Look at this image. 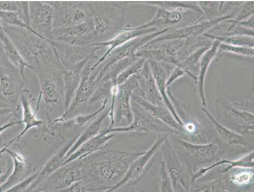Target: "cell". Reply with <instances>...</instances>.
<instances>
[{
  "instance_id": "cell-16",
  "label": "cell",
  "mask_w": 254,
  "mask_h": 192,
  "mask_svg": "<svg viewBox=\"0 0 254 192\" xmlns=\"http://www.w3.org/2000/svg\"><path fill=\"white\" fill-rule=\"evenodd\" d=\"M169 31V28H165L159 29L156 32L150 33L144 36L138 37V38L132 40L128 42L122 47L117 48L113 50L112 52L107 57L104 61L102 62L97 66L98 70L99 71V76H98V82L101 78L104 76L105 73L110 68L111 66L114 65L120 60L125 59L126 58L131 57L135 55L136 51L139 50L140 48L144 47L149 42L152 41L153 39L157 38V37L161 36Z\"/></svg>"
},
{
  "instance_id": "cell-46",
  "label": "cell",
  "mask_w": 254,
  "mask_h": 192,
  "mask_svg": "<svg viewBox=\"0 0 254 192\" xmlns=\"http://www.w3.org/2000/svg\"><path fill=\"white\" fill-rule=\"evenodd\" d=\"M197 3L200 7L201 11L203 12V14L208 17L210 15L215 14L216 12L218 13L221 11L224 2L199 1Z\"/></svg>"
},
{
  "instance_id": "cell-48",
  "label": "cell",
  "mask_w": 254,
  "mask_h": 192,
  "mask_svg": "<svg viewBox=\"0 0 254 192\" xmlns=\"http://www.w3.org/2000/svg\"><path fill=\"white\" fill-rule=\"evenodd\" d=\"M186 75L184 71L182 69L178 67V66H175L171 71V74H170L169 77H168L167 80V89H169L170 86L173 83L175 82L178 79L181 78L183 76Z\"/></svg>"
},
{
  "instance_id": "cell-43",
  "label": "cell",
  "mask_w": 254,
  "mask_h": 192,
  "mask_svg": "<svg viewBox=\"0 0 254 192\" xmlns=\"http://www.w3.org/2000/svg\"><path fill=\"white\" fill-rule=\"evenodd\" d=\"M241 170L231 175V181L236 185L242 186L249 184L253 179L254 168H240Z\"/></svg>"
},
{
  "instance_id": "cell-9",
  "label": "cell",
  "mask_w": 254,
  "mask_h": 192,
  "mask_svg": "<svg viewBox=\"0 0 254 192\" xmlns=\"http://www.w3.org/2000/svg\"><path fill=\"white\" fill-rule=\"evenodd\" d=\"M92 64H87L83 70L82 79L78 89L70 106L67 108L64 115L55 120V122L70 120L81 114L87 105L95 91L97 85L99 72L97 68L92 69ZM54 122V121H53Z\"/></svg>"
},
{
  "instance_id": "cell-33",
  "label": "cell",
  "mask_w": 254,
  "mask_h": 192,
  "mask_svg": "<svg viewBox=\"0 0 254 192\" xmlns=\"http://www.w3.org/2000/svg\"><path fill=\"white\" fill-rule=\"evenodd\" d=\"M213 41V43H212L211 47L205 52L201 58L200 65H199L198 81H197L201 105H202V107L205 108H206L207 106V101L205 94V77H206L207 71H208L211 62H213L214 58L217 57L218 54V48H219L220 45L219 41Z\"/></svg>"
},
{
  "instance_id": "cell-45",
  "label": "cell",
  "mask_w": 254,
  "mask_h": 192,
  "mask_svg": "<svg viewBox=\"0 0 254 192\" xmlns=\"http://www.w3.org/2000/svg\"><path fill=\"white\" fill-rule=\"evenodd\" d=\"M159 179L160 181L161 192H174L171 177L163 160L161 162L160 169L159 171Z\"/></svg>"
},
{
  "instance_id": "cell-11",
  "label": "cell",
  "mask_w": 254,
  "mask_h": 192,
  "mask_svg": "<svg viewBox=\"0 0 254 192\" xmlns=\"http://www.w3.org/2000/svg\"><path fill=\"white\" fill-rule=\"evenodd\" d=\"M131 105L133 119L131 124L127 126L113 127L109 129V133H150L159 134L179 135L174 129L161 121L151 116L143 108L133 102Z\"/></svg>"
},
{
  "instance_id": "cell-32",
  "label": "cell",
  "mask_w": 254,
  "mask_h": 192,
  "mask_svg": "<svg viewBox=\"0 0 254 192\" xmlns=\"http://www.w3.org/2000/svg\"><path fill=\"white\" fill-rule=\"evenodd\" d=\"M201 110L213 124L214 129L222 143V145L244 147L249 145V142L243 137L242 135L239 134L231 130L227 127L224 126L210 113L206 108L202 107Z\"/></svg>"
},
{
  "instance_id": "cell-29",
  "label": "cell",
  "mask_w": 254,
  "mask_h": 192,
  "mask_svg": "<svg viewBox=\"0 0 254 192\" xmlns=\"http://www.w3.org/2000/svg\"><path fill=\"white\" fill-rule=\"evenodd\" d=\"M79 135L73 137L72 139L68 140L66 144L63 145L60 149L55 153L54 155L50 158L49 160L43 167L41 168L39 175L32 187L30 189L29 192H33L34 190L41 184L43 181H45L47 177L51 175L52 173L58 170L59 168L63 166V164L66 160V154L68 153L69 150L72 147L73 144L77 141V138Z\"/></svg>"
},
{
  "instance_id": "cell-37",
  "label": "cell",
  "mask_w": 254,
  "mask_h": 192,
  "mask_svg": "<svg viewBox=\"0 0 254 192\" xmlns=\"http://www.w3.org/2000/svg\"><path fill=\"white\" fill-rule=\"evenodd\" d=\"M148 5L155 6L160 9L174 10L182 12H186L187 10H191L193 11L198 12L203 14L200 7H199L197 2L190 1H148L144 2Z\"/></svg>"
},
{
  "instance_id": "cell-34",
  "label": "cell",
  "mask_w": 254,
  "mask_h": 192,
  "mask_svg": "<svg viewBox=\"0 0 254 192\" xmlns=\"http://www.w3.org/2000/svg\"><path fill=\"white\" fill-rule=\"evenodd\" d=\"M182 20V13L179 11L157 8L156 14L152 20L146 24L135 26V28L136 29H159L163 27L174 26L181 22Z\"/></svg>"
},
{
  "instance_id": "cell-20",
  "label": "cell",
  "mask_w": 254,
  "mask_h": 192,
  "mask_svg": "<svg viewBox=\"0 0 254 192\" xmlns=\"http://www.w3.org/2000/svg\"><path fill=\"white\" fill-rule=\"evenodd\" d=\"M254 153L251 151L242 158L238 160H219L215 163L209 165L208 166L203 167L199 169L196 172L193 173L191 176V185L194 186L196 181L204 175L207 172H211V179L217 178L224 174H228L229 172L232 168H254Z\"/></svg>"
},
{
  "instance_id": "cell-25",
  "label": "cell",
  "mask_w": 254,
  "mask_h": 192,
  "mask_svg": "<svg viewBox=\"0 0 254 192\" xmlns=\"http://www.w3.org/2000/svg\"><path fill=\"white\" fill-rule=\"evenodd\" d=\"M148 61L151 70H152L153 76L154 77L155 82H156L157 89H158L159 93L162 97L164 104L173 114L176 121L183 126L182 120H180V117L176 113L173 104L172 103L171 99H170L169 94H168V89H167V87L168 77H169L171 71L175 66L171 65V64L163 63V62L154 61V60H148Z\"/></svg>"
},
{
  "instance_id": "cell-21",
  "label": "cell",
  "mask_w": 254,
  "mask_h": 192,
  "mask_svg": "<svg viewBox=\"0 0 254 192\" xmlns=\"http://www.w3.org/2000/svg\"><path fill=\"white\" fill-rule=\"evenodd\" d=\"M4 152L9 154L13 159L14 168L9 178L5 183L1 185L0 189L1 192H7L37 170L29 161L27 154L24 151L21 150L10 149L9 148L1 151V153Z\"/></svg>"
},
{
  "instance_id": "cell-1",
  "label": "cell",
  "mask_w": 254,
  "mask_h": 192,
  "mask_svg": "<svg viewBox=\"0 0 254 192\" xmlns=\"http://www.w3.org/2000/svg\"><path fill=\"white\" fill-rule=\"evenodd\" d=\"M144 151L100 150L79 159L82 179L73 185V191L108 192L123 179L130 165Z\"/></svg>"
},
{
  "instance_id": "cell-19",
  "label": "cell",
  "mask_w": 254,
  "mask_h": 192,
  "mask_svg": "<svg viewBox=\"0 0 254 192\" xmlns=\"http://www.w3.org/2000/svg\"><path fill=\"white\" fill-rule=\"evenodd\" d=\"M93 29L92 20L77 26L55 28L50 41L77 46L92 45L94 44Z\"/></svg>"
},
{
  "instance_id": "cell-24",
  "label": "cell",
  "mask_w": 254,
  "mask_h": 192,
  "mask_svg": "<svg viewBox=\"0 0 254 192\" xmlns=\"http://www.w3.org/2000/svg\"><path fill=\"white\" fill-rule=\"evenodd\" d=\"M133 77L137 81V89L139 91L138 96L154 105H165L148 60L144 63L141 70Z\"/></svg>"
},
{
  "instance_id": "cell-7",
  "label": "cell",
  "mask_w": 254,
  "mask_h": 192,
  "mask_svg": "<svg viewBox=\"0 0 254 192\" xmlns=\"http://www.w3.org/2000/svg\"><path fill=\"white\" fill-rule=\"evenodd\" d=\"M54 9V28L77 26L92 20L89 2L49 1Z\"/></svg>"
},
{
  "instance_id": "cell-38",
  "label": "cell",
  "mask_w": 254,
  "mask_h": 192,
  "mask_svg": "<svg viewBox=\"0 0 254 192\" xmlns=\"http://www.w3.org/2000/svg\"><path fill=\"white\" fill-rule=\"evenodd\" d=\"M0 18H1V26L24 28L38 35L23 21L18 12L1 11L0 12Z\"/></svg>"
},
{
  "instance_id": "cell-41",
  "label": "cell",
  "mask_w": 254,
  "mask_h": 192,
  "mask_svg": "<svg viewBox=\"0 0 254 192\" xmlns=\"http://www.w3.org/2000/svg\"><path fill=\"white\" fill-rule=\"evenodd\" d=\"M1 175L0 182L1 185L5 183L12 174L14 168V161L9 154L4 152L1 153Z\"/></svg>"
},
{
  "instance_id": "cell-13",
  "label": "cell",
  "mask_w": 254,
  "mask_h": 192,
  "mask_svg": "<svg viewBox=\"0 0 254 192\" xmlns=\"http://www.w3.org/2000/svg\"><path fill=\"white\" fill-rule=\"evenodd\" d=\"M234 17V14H227L211 20H200V22L196 23V24L176 29L173 32L166 33L161 36L157 37V38L149 42L142 48L149 47L150 46L156 45V44L163 43V42L174 41V40L190 41V40L199 39V37L202 36L207 33V31L217 26L220 23L232 19Z\"/></svg>"
},
{
  "instance_id": "cell-42",
  "label": "cell",
  "mask_w": 254,
  "mask_h": 192,
  "mask_svg": "<svg viewBox=\"0 0 254 192\" xmlns=\"http://www.w3.org/2000/svg\"><path fill=\"white\" fill-rule=\"evenodd\" d=\"M220 52H228V53L250 57H253L254 55V48L237 47V46L228 45L222 43H220L218 48V53Z\"/></svg>"
},
{
  "instance_id": "cell-30",
  "label": "cell",
  "mask_w": 254,
  "mask_h": 192,
  "mask_svg": "<svg viewBox=\"0 0 254 192\" xmlns=\"http://www.w3.org/2000/svg\"><path fill=\"white\" fill-rule=\"evenodd\" d=\"M91 59H87L77 64L70 70H64L63 72L65 108L70 106L75 93L80 85L82 75L85 66Z\"/></svg>"
},
{
  "instance_id": "cell-3",
  "label": "cell",
  "mask_w": 254,
  "mask_h": 192,
  "mask_svg": "<svg viewBox=\"0 0 254 192\" xmlns=\"http://www.w3.org/2000/svg\"><path fill=\"white\" fill-rule=\"evenodd\" d=\"M34 71L39 81V99L43 101L47 123L64 115L65 108L63 72L58 68H42Z\"/></svg>"
},
{
  "instance_id": "cell-8",
  "label": "cell",
  "mask_w": 254,
  "mask_h": 192,
  "mask_svg": "<svg viewBox=\"0 0 254 192\" xmlns=\"http://www.w3.org/2000/svg\"><path fill=\"white\" fill-rule=\"evenodd\" d=\"M218 117H221L224 126L239 134L254 132V116L252 112L237 106L232 100L220 99L215 102Z\"/></svg>"
},
{
  "instance_id": "cell-23",
  "label": "cell",
  "mask_w": 254,
  "mask_h": 192,
  "mask_svg": "<svg viewBox=\"0 0 254 192\" xmlns=\"http://www.w3.org/2000/svg\"><path fill=\"white\" fill-rule=\"evenodd\" d=\"M159 31V29L157 28H146V29H136L135 27H131L130 25H127L125 30L117 35L115 38L110 40L105 43H101L94 44L92 45V47H102L104 48L108 47L106 51L101 56L99 59L92 64L91 67L92 69L97 67L99 64L104 61L107 57L115 49L122 47L128 42L132 41V40L138 38V37L144 36L150 33L156 32Z\"/></svg>"
},
{
  "instance_id": "cell-40",
  "label": "cell",
  "mask_w": 254,
  "mask_h": 192,
  "mask_svg": "<svg viewBox=\"0 0 254 192\" xmlns=\"http://www.w3.org/2000/svg\"><path fill=\"white\" fill-rule=\"evenodd\" d=\"M146 60V58H139L133 64L123 70L117 77L116 80L117 86L124 84V83L127 82L128 79L137 74L143 67Z\"/></svg>"
},
{
  "instance_id": "cell-10",
  "label": "cell",
  "mask_w": 254,
  "mask_h": 192,
  "mask_svg": "<svg viewBox=\"0 0 254 192\" xmlns=\"http://www.w3.org/2000/svg\"><path fill=\"white\" fill-rule=\"evenodd\" d=\"M163 160L171 177L174 192H190L191 174L172 145L168 135L161 145Z\"/></svg>"
},
{
  "instance_id": "cell-5",
  "label": "cell",
  "mask_w": 254,
  "mask_h": 192,
  "mask_svg": "<svg viewBox=\"0 0 254 192\" xmlns=\"http://www.w3.org/2000/svg\"><path fill=\"white\" fill-rule=\"evenodd\" d=\"M181 154H178L186 165L191 176L203 167L209 166L220 159L225 154L226 149L220 144L190 143L184 139L178 140Z\"/></svg>"
},
{
  "instance_id": "cell-47",
  "label": "cell",
  "mask_w": 254,
  "mask_h": 192,
  "mask_svg": "<svg viewBox=\"0 0 254 192\" xmlns=\"http://www.w3.org/2000/svg\"><path fill=\"white\" fill-rule=\"evenodd\" d=\"M22 7V1H0L1 11L19 12Z\"/></svg>"
},
{
  "instance_id": "cell-17",
  "label": "cell",
  "mask_w": 254,
  "mask_h": 192,
  "mask_svg": "<svg viewBox=\"0 0 254 192\" xmlns=\"http://www.w3.org/2000/svg\"><path fill=\"white\" fill-rule=\"evenodd\" d=\"M167 135H164L159 137L155 143L153 144L150 149L144 152L143 154L136 158L128 169L125 176L123 177L120 182L111 188L108 192H115L117 190L121 189V187L128 185V184L136 183L141 180L142 177L146 174L147 172L150 169L153 157L156 154L160 148L161 144L165 141Z\"/></svg>"
},
{
  "instance_id": "cell-36",
  "label": "cell",
  "mask_w": 254,
  "mask_h": 192,
  "mask_svg": "<svg viewBox=\"0 0 254 192\" xmlns=\"http://www.w3.org/2000/svg\"><path fill=\"white\" fill-rule=\"evenodd\" d=\"M203 37L211 40L218 41L220 43L225 45L237 46V47H245L254 48V37L245 35L228 34L227 35H215L205 33Z\"/></svg>"
},
{
  "instance_id": "cell-26",
  "label": "cell",
  "mask_w": 254,
  "mask_h": 192,
  "mask_svg": "<svg viewBox=\"0 0 254 192\" xmlns=\"http://www.w3.org/2000/svg\"><path fill=\"white\" fill-rule=\"evenodd\" d=\"M108 127L109 125L104 127L99 134L82 144L74 153L65 160L63 166L70 163L71 162L75 161V160L87 157V156L106 148L109 142L116 135V133H109Z\"/></svg>"
},
{
  "instance_id": "cell-14",
  "label": "cell",
  "mask_w": 254,
  "mask_h": 192,
  "mask_svg": "<svg viewBox=\"0 0 254 192\" xmlns=\"http://www.w3.org/2000/svg\"><path fill=\"white\" fill-rule=\"evenodd\" d=\"M81 179L80 164L76 160L61 167L40 184L34 191L64 192Z\"/></svg>"
},
{
  "instance_id": "cell-2",
  "label": "cell",
  "mask_w": 254,
  "mask_h": 192,
  "mask_svg": "<svg viewBox=\"0 0 254 192\" xmlns=\"http://www.w3.org/2000/svg\"><path fill=\"white\" fill-rule=\"evenodd\" d=\"M33 70L42 68H58L60 65L50 40L26 29L1 26Z\"/></svg>"
},
{
  "instance_id": "cell-35",
  "label": "cell",
  "mask_w": 254,
  "mask_h": 192,
  "mask_svg": "<svg viewBox=\"0 0 254 192\" xmlns=\"http://www.w3.org/2000/svg\"><path fill=\"white\" fill-rule=\"evenodd\" d=\"M211 45L203 46L195 50L189 55L177 66L182 69L186 75L192 79L197 84L199 72V65L201 57L205 52L209 49Z\"/></svg>"
},
{
  "instance_id": "cell-6",
  "label": "cell",
  "mask_w": 254,
  "mask_h": 192,
  "mask_svg": "<svg viewBox=\"0 0 254 192\" xmlns=\"http://www.w3.org/2000/svg\"><path fill=\"white\" fill-rule=\"evenodd\" d=\"M25 79L20 72L1 56L0 93L1 108H15L21 105L20 94L24 90Z\"/></svg>"
},
{
  "instance_id": "cell-28",
  "label": "cell",
  "mask_w": 254,
  "mask_h": 192,
  "mask_svg": "<svg viewBox=\"0 0 254 192\" xmlns=\"http://www.w3.org/2000/svg\"><path fill=\"white\" fill-rule=\"evenodd\" d=\"M0 44L1 56H3L14 68L17 69L21 76L25 79V69L29 68L33 70V68L25 60L13 42L2 28L0 31Z\"/></svg>"
},
{
  "instance_id": "cell-22",
  "label": "cell",
  "mask_w": 254,
  "mask_h": 192,
  "mask_svg": "<svg viewBox=\"0 0 254 192\" xmlns=\"http://www.w3.org/2000/svg\"><path fill=\"white\" fill-rule=\"evenodd\" d=\"M20 103L22 106V124L24 125V129L20 131L17 136L13 139L6 144L5 146L1 147V151L9 149L10 146L14 145L22 139L25 135L31 129L39 128L45 124V121L37 118V113L39 108L40 103H37L36 108L33 109L31 105L30 95L28 91L24 89L20 94Z\"/></svg>"
},
{
  "instance_id": "cell-27",
  "label": "cell",
  "mask_w": 254,
  "mask_h": 192,
  "mask_svg": "<svg viewBox=\"0 0 254 192\" xmlns=\"http://www.w3.org/2000/svg\"><path fill=\"white\" fill-rule=\"evenodd\" d=\"M131 100L146 110L151 116L171 127L172 129L177 131L179 134L183 133L182 125L176 121L173 114L165 105H154V104L146 101V99H143L135 93L132 95Z\"/></svg>"
},
{
  "instance_id": "cell-12",
  "label": "cell",
  "mask_w": 254,
  "mask_h": 192,
  "mask_svg": "<svg viewBox=\"0 0 254 192\" xmlns=\"http://www.w3.org/2000/svg\"><path fill=\"white\" fill-rule=\"evenodd\" d=\"M60 65L64 70H70L77 64L87 59H99V52L102 47L92 46H77L68 45L50 41Z\"/></svg>"
},
{
  "instance_id": "cell-44",
  "label": "cell",
  "mask_w": 254,
  "mask_h": 192,
  "mask_svg": "<svg viewBox=\"0 0 254 192\" xmlns=\"http://www.w3.org/2000/svg\"><path fill=\"white\" fill-rule=\"evenodd\" d=\"M40 170L41 168L37 169L34 172L26 177V179L21 181V182L17 184L11 189H10L7 192H29L30 191L31 187L33 184L37 180L38 177H39Z\"/></svg>"
},
{
  "instance_id": "cell-4",
  "label": "cell",
  "mask_w": 254,
  "mask_h": 192,
  "mask_svg": "<svg viewBox=\"0 0 254 192\" xmlns=\"http://www.w3.org/2000/svg\"><path fill=\"white\" fill-rule=\"evenodd\" d=\"M94 44L105 43L125 30L126 10L115 2L91 1ZM93 44V45H94Z\"/></svg>"
},
{
  "instance_id": "cell-31",
  "label": "cell",
  "mask_w": 254,
  "mask_h": 192,
  "mask_svg": "<svg viewBox=\"0 0 254 192\" xmlns=\"http://www.w3.org/2000/svg\"><path fill=\"white\" fill-rule=\"evenodd\" d=\"M111 111L110 103L107 106L106 108L98 115L91 123H90L87 127L84 129L78 138L77 141L73 144L72 147L69 150L68 153L66 154V157L70 156L71 154L74 153L75 151L82 144L86 143V142L89 141L92 138L95 137V136L99 134L102 129L108 126L107 125L106 121L109 118V112Z\"/></svg>"
},
{
  "instance_id": "cell-18",
  "label": "cell",
  "mask_w": 254,
  "mask_h": 192,
  "mask_svg": "<svg viewBox=\"0 0 254 192\" xmlns=\"http://www.w3.org/2000/svg\"><path fill=\"white\" fill-rule=\"evenodd\" d=\"M29 26L50 40L54 30V9L49 1H29Z\"/></svg>"
},
{
  "instance_id": "cell-39",
  "label": "cell",
  "mask_w": 254,
  "mask_h": 192,
  "mask_svg": "<svg viewBox=\"0 0 254 192\" xmlns=\"http://www.w3.org/2000/svg\"><path fill=\"white\" fill-rule=\"evenodd\" d=\"M254 1L246 2V3L243 4V7L236 17H234L232 19L225 21L226 22L230 23V26L227 29V32H230V31L234 30V29L236 28L239 23L249 19L251 16H254Z\"/></svg>"
},
{
  "instance_id": "cell-15",
  "label": "cell",
  "mask_w": 254,
  "mask_h": 192,
  "mask_svg": "<svg viewBox=\"0 0 254 192\" xmlns=\"http://www.w3.org/2000/svg\"><path fill=\"white\" fill-rule=\"evenodd\" d=\"M138 83L134 77L117 87L113 108V127H122L123 122L131 124L133 119L131 107V96L137 89Z\"/></svg>"
}]
</instances>
